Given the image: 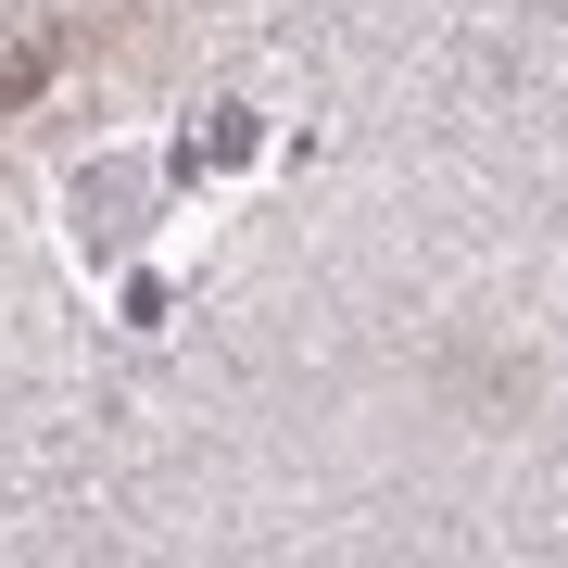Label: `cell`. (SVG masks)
<instances>
[{
  "instance_id": "cell-1",
  "label": "cell",
  "mask_w": 568,
  "mask_h": 568,
  "mask_svg": "<svg viewBox=\"0 0 568 568\" xmlns=\"http://www.w3.org/2000/svg\"><path fill=\"white\" fill-rule=\"evenodd\" d=\"M51 63H63L51 39H39V51H13V63H0V114H13V102H26V89H39V77H51Z\"/></svg>"
}]
</instances>
